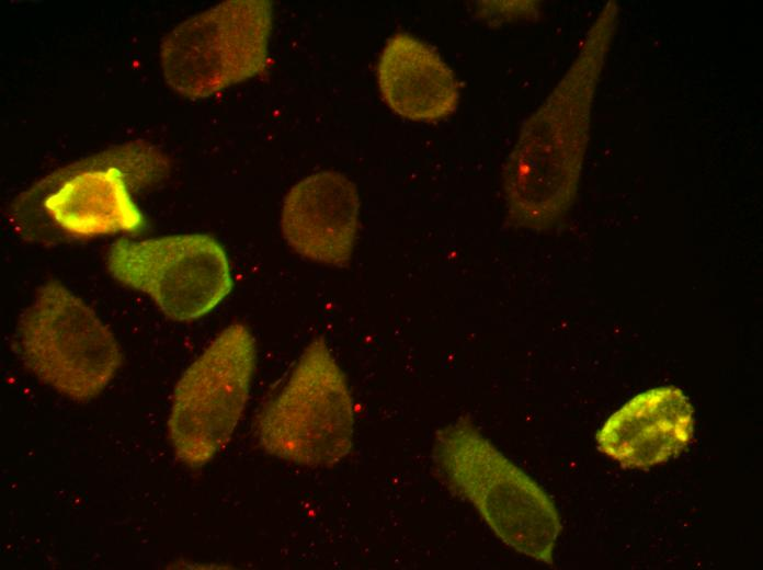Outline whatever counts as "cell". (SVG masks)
I'll list each match as a JSON object with an SVG mask.
<instances>
[{
    "mask_svg": "<svg viewBox=\"0 0 763 570\" xmlns=\"http://www.w3.org/2000/svg\"><path fill=\"white\" fill-rule=\"evenodd\" d=\"M360 198L355 184L335 171L317 172L286 194L281 228L287 243L301 256L345 266L356 239Z\"/></svg>",
    "mask_w": 763,
    "mask_h": 570,
    "instance_id": "9",
    "label": "cell"
},
{
    "mask_svg": "<svg viewBox=\"0 0 763 570\" xmlns=\"http://www.w3.org/2000/svg\"><path fill=\"white\" fill-rule=\"evenodd\" d=\"M618 15V4L608 1L563 77L521 127L502 173L505 207L520 227H551L576 197L595 90Z\"/></svg>",
    "mask_w": 763,
    "mask_h": 570,
    "instance_id": "1",
    "label": "cell"
},
{
    "mask_svg": "<svg viewBox=\"0 0 763 570\" xmlns=\"http://www.w3.org/2000/svg\"><path fill=\"white\" fill-rule=\"evenodd\" d=\"M107 267L115 280L148 295L175 321L205 316L232 288L225 249L206 233L118 239L110 248Z\"/></svg>",
    "mask_w": 763,
    "mask_h": 570,
    "instance_id": "8",
    "label": "cell"
},
{
    "mask_svg": "<svg viewBox=\"0 0 763 570\" xmlns=\"http://www.w3.org/2000/svg\"><path fill=\"white\" fill-rule=\"evenodd\" d=\"M255 341L241 323L224 329L179 379L168 419L176 457L206 465L229 442L248 400Z\"/></svg>",
    "mask_w": 763,
    "mask_h": 570,
    "instance_id": "7",
    "label": "cell"
},
{
    "mask_svg": "<svg viewBox=\"0 0 763 570\" xmlns=\"http://www.w3.org/2000/svg\"><path fill=\"white\" fill-rule=\"evenodd\" d=\"M694 430V409L676 386L646 390L614 412L597 431L599 449L630 469H648L681 454Z\"/></svg>",
    "mask_w": 763,
    "mask_h": 570,
    "instance_id": "10",
    "label": "cell"
},
{
    "mask_svg": "<svg viewBox=\"0 0 763 570\" xmlns=\"http://www.w3.org/2000/svg\"><path fill=\"white\" fill-rule=\"evenodd\" d=\"M15 346L39 381L81 402L99 396L123 364L109 327L57 281L38 287L21 315Z\"/></svg>",
    "mask_w": 763,
    "mask_h": 570,
    "instance_id": "4",
    "label": "cell"
},
{
    "mask_svg": "<svg viewBox=\"0 0 763 570\" xmlns=\"http://www.w3.org/2000/svg\"><path fill=\"white\" fill-rule=\"evenodd\" d=\"M433 452L447 482L506 546L553 565L560 517L536 481L466 419L437 431Z\"/></svg>",
    "mask_w": 763,
    "mask_h": 570,
    "instance_id": "3",
    "label": "cell"
},
{
    "mask_svg": "<svg viewBox=\"0 0 763 570\" xmlns=\"http://www.w3.org/2000/svg\"><path fill=\"white\" fill-rule=\"evenodd\" d=\"M353 401L322 338L303 352L287 384L261 412L257 436L269 455L307 467H331L353 445Z\"/></svg>",
    "mask_w": 763,
    "mask_h": 570,
    "instance_id": "5",
    "label": "cell"
},
{
    "mask_svg": "<svg viewBox=\"0 0 763 570\" xmlns=\"http://www.w3.org/2000/svg\"><path fill=\"white\" fill-rule=\"evenodd\" d=\"M385 103L398 115L433 123L451 115L459 102L457 80L437 52L403 32L389 37L377 65Z\"/></svg>",
    "mask_w": 763,
    "mask_h": 570,
    "instance_id": "11",
    "label": "cell"
},
{
    "mask_svg": "<svg viewBox=\"0 0 763 570\" xmlns=\"http://www.w3.org/2000/svg\"><path fill=\"white\" fill-rule=\"evenodd\" d=\"M166 157L145 141L111 147L42 178L9 208L24 239L47 244L135 232L145 225L133 192L164 176Z\"/></svg>",
    "mask_w": 763,
    "mask_h": 570,
    "instance_id": "2",
    "label": "cell"
},
{
    "mask_svg": "<svg viewBox=\"0 0 763 570\" xmlns=\"http://www.w3.org/2000/svg\"><path fill=\"white\" fill-rule=\"evenodd\" d=\"M272 3L229 0L176 25L162 41L160 64L176 93L201 99L262 73Z\"/></svg>",
    "mask_w": 763,
    "mask_h": 570,
    "instance_id": "6",
    "label": "cell"
}]
</instances>
